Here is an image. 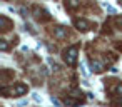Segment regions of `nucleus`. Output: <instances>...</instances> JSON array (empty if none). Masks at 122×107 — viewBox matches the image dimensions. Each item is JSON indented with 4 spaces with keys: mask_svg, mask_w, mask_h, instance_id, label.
I'll list each match as a JSON object with an SVG mask.
<instances>
[{
    "mask_svg": "<svg viewBox=\"0 0 122 107\" xmlns=\"http://www.w3.org/2000/svg\"><path fill=\"white\" fill-rule=\"evenodd\" d=\"M27 90H29V89H27L25 84H15V85H12V87L4 85L2 89H0V94L5 95V97H12V95H24Z\"/></svg>",
    "mask_w": 122,
    "mask_h": 107,
    "instance_id": "1",
    "label": "nucleus"
},
{
    "mask_svg": "<svg viewBox=\"0 0 122 107\" xmlns=\"http://www.w3.org/2000/svg\"><path fill=\"white\" fill-rule=\"evenodd\" d=\"M77 52H79V45H72V47L64 50V60L67 65L74 67L77 64Z\"/></svg>",
    "mask_w": 122,
    "mask_h": 107,
    "instance_id": "2",
    "label": "nucleus"
},
{
    "mask_svg": "<svg viewBox=\"0 0 122 107\" xmlns=\"http://www.w3.org/2000/svg\"><path fill=\"white\" fill-rule=\"evenodd\" d=\"M74 25L79 30H82V32H87L90 29H95V24H92V22H89L85 19H74Z\"/></svg>",
    "mask_w": 122,
    "mask_h": 107,
    "instance_id": "3",
    "label": "nucleus"
},
{
    "mask_svg": "<svg viewBox=\"0 0 122 107\" xmlns=\"http://www.w3.org/2000/svg\"><path fill=\"white\" fill-rule=\"evenodd\" d=\"M52 34H54V37H55L57 40H65V39L69 37V32H67L65 27H55V29L52 30Z\"/></svg>",
    "mask_w": 122,
    "mask_h": 107,
    "instance_id": "4",
    "label": "nucleus"
},
{
    "mask_svg": "<svg viewBox=\"0 0 122 107\" xmlns=\"http://www.w3.org/2000/svg\"><path fill=\"white\" fill-rule=\"evenodd\" d=\"M12 27H14V22H12L9 17L0 15V29H2V32H9Z\"/></svg>",
    "mask_w": 122,
    "mask_h": 107,
    "instance_id": "5",
    "label": "nucleus"
},
{
    "mask_svg": "<svg viewBox=\"0 0 122 107\" xmlns=\"http://www.w3.org/2000/svg\"><path fill=\"white\" fill-rule=\"evenodd\" d=\"M110 22L114 24V27H115L117 30H122V17H120V15H117V17H114V19H112Z\"/></svg>",
    "mask_w": 122,
    "mask_h": 107,
    "instance_id": "6",
    "label": "nucleus"
},
{
    "mask_svg": "<svg viewBox=\"0 0 122 107\" xmlns=\"http://www.w3.org/2000/svg\"><path fill=\"white\" fill-rule=\"evenodd\" d=\"M0 49H2V50H7V49H9L7 40H0Z\"/></svg>",
    "mask_w": 122,
    "mask_h": 107,
    "instance_id": "7",
    "label": "nucleus"
},
{
    "mask_svg": "<svg viewBox=\"0 0 122 107\" xmlns=\"http://www.w3.org/2000/svg\"><path fill=\"white\" fill-rule=\"evenodd\" d=\"M115 47H117V50H120V52H122V42H117V44H115Z\"/></svg>",
    "mask_w": 122,
    "mask_h": 107,
    "instance_id": "8",
    "label": "nucleus"
}]
</instances>
